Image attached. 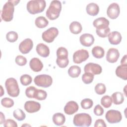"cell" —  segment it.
<instances>
[{"instance_id": "obj_20", "label": "cell", "mask_w": 127, "mask_h": 127, "mask_svg": "<svg viewBox=\"0 0 127 127\" xmlns=\"http://www.w3.org/2000/svg\"><path fill=\"white\" fill-rule=\"evenodd\" d=\"M37 54L42 57L46 58L49 56L50 49L49 47L43 43L38 44L36 48Z\"/></svg>"}, {"instance_id": "obj_15", "label": "cell", "mask_w": 127, "mask_h": 127, "mask_svg": "<svg viewBox=\"0 0 127 127\" xmlns=\"http://www.w3.org/2000/svg\"><path fill=\"white\" fill-rule=\"evenodd\" d=\"M93 36L89 33H84L81 35L79 38V41L82 45L85 47H90L94 42Z\"/></svg>"}, {"instance_id": "obj_33", "label": "cell", "mask_w": 127, "mask_h": 127, "mask_svg": "<svg viewBox=\"0 0 127 127\" xmlns=\"http://www.w3.org/2000/svg\"><path fill=\"white\" fill-rule=\"evenodd\" d=\"M94 75L89 72H85L82 76V80L84 83L88 84L91 83L94 79Z\"/></svg>"}, {"instance_id": "obj_18", "label": "cell", "mask_w": 127, "mask_h": 127, "mask_svg": "<svg viewBox=\"0 0 127 127\" xmlns=\"http://www.w3.org/2000/svg\"><path fill=\"white\" fill-rule=\"evenodd\" d=\"M108 40L111 44L117 45L119 44L122 41V35L118 31H113L108 35Z\"/></svg>"}, {"instance_id": "obj_31", "label": "cell", "mask_w": 127, "mask_h": 127, "mask_svg": "<svg viewBox=\"0 0 127 127\" xmlns=\"http://www.w3.org/2000/svg\"><path fill=\"white\" fill-rule=\"evenodd\" d=\"M13 117L17 120L22 121L24 120L26 118V115L25 113L20 109H17L13 111Z\"/></svg>"}, {"instance_id": "obj_29", "label": "cell", "mask_w": 127, "mask_h": 127, "mask_svg": "<svg viewBox=\"0 0 127 127\" xmlns=\"http://www.w3.org/2000/svg\"><path fill=\"white\" fill-rule=\"evenodd\" d=\"M47 96V92L42 89H36L34 96H33V98H35L38 100H44L46 99Z\"/></svg>"}, {"instance_id": "obj_19", "label": "cell", "mask_w": 127, "mask_h": 127, "mask_svg": "<svg viewBox=\"0 0 127 127\" xmlns=\"http://www.w3.org/2000/svg\"><path fill=\"white\" fill-rule=\"evenodd\" d=\"M30 68L34 72L40 71L43 67V64L39 59L37 58H32L29 62Z\"/></svg>"}, {"instance_id": "obj_47", "label": "cell", "mask_w": 127, "mask_h": 127, "mask_svg": "<svg viewBox=\"0 0 127 127\" xmlns=\"http://www.w3.org/2000/svg\"><path fill=\"white\" fill-rule=\"evenodd\" d=\"M5 117L2 112H0V124H2L5 122Z\"/></svg>"}, {"instance_id": "obj_34", "label": "cell", "mask_w": 127, "mask_h": 127, "mask_svg": "<svg viewBox=\"0 0 127 127\" xmlns=\"http://www.w3.org/2000/svg\"><path fill=\"white\" fill-rule=\"evenodd\" d=\"M20 83L24 86H27L32 81V77L28 74H23L20 77Z\"/></svg>"}, {"instance_id": "obj_46", "label": "cell", "mask_w": 127, "mask_h": 127, "mask_svg": "<svg viewBox=\"0 0 127 127\" xmlns=\"http://www.w3.org/2000/svg\"><path fill=\"white\" fill-rule=\"evenodd\" d=\"M121 64L127 65V55H125L122 59L121 61Z\"/></svg>"}, {"instance_id": "obj_1", "label": "cell", "mask_w": 127, "mask_h": 127, "mask_svg": "<svg viewBox=\"0 0 127 127\" xmlns=\"http://www.w3.org/2000/svg\"><path fill=\"white\" fill-rule=\"evenodd\" d=\"M20 0H8L3 6L1 12V18L5 22L11 21L13 18L14 6L17 5Z\"/></svg>"}, {"instance_id": "obj_35", "label": "cell", "mask_w": 127, "mask_h": 127, "mask_svg": "<svg viewBox=\"0 0 127 127\" xmlns=\"http://www.w3.org/2000/svg\"><path fill=\"white\" fill-rule=\"evenodd\" d=\"M80 105L82 108L84 109H89L93 106V102L89 98H85L81 101Z\"/></svg>"}, {"instance_id": "obj_23", "label": "cell", "mask_w": 127, "mask_h": 127, "mask_svg": "<svg viewBox=\"0 0 127 127\" xmlns=\"http://www.w3.org/2000/svg\"><path fill=\"white\" fill-rule=\"evenodd\" d=\"M52 120L55 125L61 126L65 123V117L64 115L61 113H56L53 116Z\"/></svg>"}, {"instance_id": "obj_36", "label": "cell", "mask_w": 127, "mask_h": 127, "mask_svg": "<svg viewBox=\"0 0 127 127\" xmlns=\"http://www.w3.org/2000/svg\"><path fill=\"white\" fill-rule=\"evenodd\" d=\"M18 38V34L15 31H9L6 35V40L9 42L13 43L16 41Z\"/></svg>"}, {"instance_id": "obj_42", "label": "cell", "mask_w": 127, "mask_h": 127, "mask_svg": "<svg viewBox=\"0 0 127 127\" xmlns=\"http://www.w3.org/2000/svg\"><path fill=\"white\" fill-rule=\"evenodd\" d=\"M36 89V88L33 86H30L28 87L25 90L26 96L29 98H33L34 94Z\"/></svg>"}, {"instance_id": "obj_13", "label": "cell", "mask_w": 127, "mask_h": 127, "mask_svg": "<svg viewBox=\"0 0 127 127\" xmlns=\"http://www.w3.org/2000/svg\"><path fill=\"white\" fill-rule=\"evenodd\" d=\"M24 109L29 113L37 112L41 109L40 104L34 101H27L24 104Z\"/></svg>"}, {"instance_id": "obj_7", "label": "cell", "mask_w": 127, "mask_h": 127, "mask_svg": "<svg viewBox=\"0 0 127 127\" xmlns=\"http://www.w3.org/2000/svg\"><path fill=\"white\" fill-rule=\"evenodd\" d=\"M105 118L108 123L110 124H116L121 121L122 116L121 113L118 110H110L106 113Z\"/></svg>"}, {"instance_id": "obj_39", "label": "cell", "mask_w": 127, "mask_h": 127, "mask_svg": "<svg viewBox=\"0 0 127 127\" xmlns=\"http://www.w3.org/2000/svg\"><path fill=\"white\" fill-rule=\"evenodd\" d=\"M110 32V29L108 27L105 29H96V32L97 35L101 38H105L108 36Z\"/></svg>"}, {"instance_id": "obj_43", "label": "cell", "mask_w": 127, "mask_h": 127, "mask_svg": "<svg viewBox=\"0 0 127 127\" xmlns=\"http://www.w3.org/2000/svg\"><path fill=\"white\" fill-rule=\"evenodd\" d=\"M3 126L4 127H17L18 126L15 121L9 119L5 121L3 123Z\"/></svg>"}, {"instance_id": "obj_44", "label": "cell", "mask_w": 127, "mask_h": 127, "mask_svg": "<svg viewBox=\"0 0 127 127\" xmlns=\"http://www.w3.org/2000/svg\"><path fill=\"white\" fill-rule=\"evenodd\" d=\"M93 111H94V114L97 116H102L104 113L103 108L99 104L97 105L95 107V108H94Z\"/></svg>"}, {"instance_id": "obj_12", "label": "cell", "mask_w": 127, "mask_h": 127, "mask_svg": "<svg viewBox=\"0 0 127 127\" xmlns=\"http://www.w3.org/2000/svg\"><path fill=\"white\" fill-rule=\"evenodd\" d=\"M33 43L30 38H26L22 41L19 45V50L23 54H26L32 49Z\"/></svg>"}, {"instance_id": "obj_4", "label": "cell", "mask_w": 127, "mask_h": 127, "mask_svg": "<svg viewBox=\"0 0 127 127\" xmlns=\"http://www.w3.org/2000/svg\"><path fill=\"white\" fill-rule=\"evenodd\" d=\"M5 86L7 94L11 97H17L20 92V89L17 80L13 78H7L5 82Z\"/></svg>"}, {"instance_id": "obj_25", "label": "cell", "mask_w": 127, "mask_h": 127, "mask_svg": "<svg viewBox=\"0 0 127 127\" xmlns=\"http://www.w3.org/2000/svg\"><path fill=\"white\" fill-rule=\"evenodd\" d=\"M92 54L94 57L97 59L102 58L105 55L104 49L99 46H95L92 49Z\"/></svg>"}, {"instance_id": "obj_16", "label": "cell", "mask_w": 127, "mask_h": 127, "mask_svg": "<svg viewBox=\"0 0 127 127\" xmlns=\"http://www.w3.org/2000/svg\"><path fill=\"white\" fill-rule=\"evenodd\" d=\"M78 105L76 102L74 101H70L66 104L64 110L66 114L70 115L76 113L78 111Z\"/></svg>"}, {"instance_id": "obj_3", "label": "cell", "mask_w": 127, "mask_h": 127, "mask_svg": "<svg viewBox=\"0 0 127 127\" xmlns=\"http://www.w3.org/2000/svg\"><path fill=\"white\" fill-rule=\"evenodd\" d=\"M46 6V2L44 0H30L27 3V10L32 14H35L43 12Z\"/></svg>"}, {"instance_id": "obj_48", "label": "cell", "mask_w": 127, "mask_h": 127, "mask_svg": "<svg viewBox=\"0 0 127 127\" xmlns=\"http://www.w3.org/2000/svg\"><path fill=\"white\" fill-rule=\"evenodd\" d=\"M0 89H1V93H0V96L1 97L3 96V94H4V91L3 90V88H2V86L1 85H0Z\"/></svg>"}, {"instance_id": "obj_22", "label": "cell", "mask_w": 127, "mask_h": 127, "mask_svg": "<svg viewBox=\"0 0 127 127\" xmlns=\"http://www.w3.org/2000/svg\"><path fill=\"white\" fill-rule=\"evenodd\" d=\"M87 14L91 16H96L99 12V7L95 3L91 2L88 4L86 7Z\"/></svg>"}, {"instance_id": "obj_8", "label": "cell", "mask_w": 127, "mask_h": 127, "mask_svg": "<svg viewBox=\"0 0 127 127\" xmlns=\"http://www.w3.org/2000/svg\"><path fill=\"white\" fill-rule=\"evenodd\" d=\"M59 34L58 29L54 27H51L45 31L42 34L43 40L47 43H52Z\"/></svg>"}, {"instance_id": "obj_9", "label": "cell", "mask_w": 127, "mask_h": 127, "mask_svg": "<svg viewBox=\"0 0 127 127\" xmlns=\"http://www.w3.org/2000/svg\"><path fill=\"white\" fill-rule=\"evenodd\" d=\"M89 57L88 52L84 49H80L75 52L73 55V61L74 63L79 64L87 60Z\"/></svg>"}, {"instance_id": "obj_24", "label": "cell", "mask_w": 127, "mask_h": 127, "mask_svg": "<svg viewBox=\"0 0 127 127\" xmlns=\"http://www.w3.org/2000/svg\"><path fill=\"white\" fill-rule=\"evenodd\" d=\"M69 28L70 31L74 34H78L80 33L82 30L81 24L78 21L72 22L70 24Z\"/></svg>"}, {"instance_id": "obj_26", "label": "cell", "mask_w": 127, "mask_h": 127, "mask_svg": "<svg viewBox=\"0 0 127 127\" xmlns=\"http://www.w3.org/2000/svg\"><path fill=\"white\" fill-rule=\"evenodd\" d=\"M81 72V68L77 65H72L68 69V74L72 78L78 77Z\"/></svg>"}, {"instance_id": "obj_5", "label": "cell", "mask_w": 127, "mask_h": 127, "mask_svg": "<svg viewBox=\"0 0 127 127\" xmlns=\"http://www.w3.org/2000/svg\"><path fill=\"white\" fill-rule=\"evenodd\" d=\"M91 123V117L87 113H78L73 117V123L76 127H89Z\"/></svg>"}, {"instance_id": "obj_37", "label": "cell", "mask_w": 127, "mask_h": 127, "mask_svg": "<svg viewBox=\"0 0 127 127\" xmlns=\"http://www.w3.org/2000/svg\"><path fill=\"white\" fill-rule=\"evenodd\" d=\"M94 90L97 94L102 95L106 92V87L104 84L102 83H99L95 86Z\"/></svg>"}, {"instance_id": "obj_30", "label": "cell", "mask_w": 127, "mask_h": 127, "mask_svg": "<svg viewBox=\"0 0 127 127\" xmlns=\"http://www.w3.org/2000/svg\"><path fill=\"white\" fill-rule=\"evenodd\" d=\"M57 57L58 59H66L68 58V51L67 50L63 47L59 48L56 52Z\"/></svg>"}, {"instance_id": "obj_27", "label": "cell", "mask_w": 127, "mask_h": 127, "mask_svg": "<svg viewBox=\"0 0 127 127\" xmlns=\"http://www.w3.org/2000/svg\"><path fill=\"white\" fill-rule=\"evenodd\" d=\"M112 101L115 105H120L124 101V96L123 94L120 92H114L112 95Z\"/></svg>"}, {"instance_id": "obj_49", "label": "cell", "mask_w": 127, "mask_h": 127, "mask_svg": "<svg viewBox=\"0 0 127 127\" xmlns=\"http://www.w3.org/2000/svg\"><path fill=\"white\" fill-rule=\"evenodd\" d=\"M29 126V127H30V125H22V127H23V126Z\"/></svg>"}, {"instance_id": "obj_28", "label": "cell", "mask_w": 127, "mask_h": 127, "mask_svg": "<svg viewBox=\"0 0 127 127\" xmlns=\"http://www.w3.org/2000/svg\"><path fill=\"white\" fill-rule=\"evenodd\" d=\"M35 25L39 28H44L48 26V20L44 16L37 17L35 20Z\"/></svg>"}, {"instance_id": "obj_11", "label": "cell", "mask_w": 127, "mask_h": 127, "mask_svg": "<svg viewBox=\"0 0 127 127\" xmlns=\"http://www.w3.org/2000/svg\"><path fill=\"white\" fill-rule=\"evenodd\" d=\"M85 72H89L93 75L100 74L102 71V68L98 64L93 63H89L84 67Z\"/></svg>"}, {"instance_id": "obj_2", "label": "cell", "mask_w": 127, "mask_h": 127, "mask_svg": "<svg viewBox=\"0 0 127 127\" xmlns=\"http://www.w3.org/2000/svg\"><path fill=\"white\" fill-rule=\"evenodd\" d=\"M62 10V3L60 1L54 0L51 2L46 15L50 20H55L58 18Z\"/></svg>"}, {"instance_id": "obj_32", "label": "cell", "mask_w": 127, "mask_h": 127, "mask_svg": "<svg viewBox=\"0 0 127 127\" xmlns=\"http://www.w3.org/2000/svg\"><path fill=\"white\" fill-rule=\"evenodd\" d=\"M101 104L105 108L110 107L112 104V98L108 95L104 96L101 99Z\"/></svg>"}, {"instance_id": "obj_41", "label": "cell", "mask_w": 127, "mask_h": 127, "mask_svg": "<svg viewBox=\"0 0 127 127\" xmlns=\"http://www.w3.org/2000/svg\"><path fill=\"white\" fill-rule=\"evenodd\" d=\"M15 62L17 64L20 66L25 65L27 63V59L24 56L21 55L17 56L15 59Z\"/></svg>"}, {"instance_id": "obj_6", "label": "cell", "mask_w": 127, "mask_h": 127, "mask_svg": "<svg viewBox=\"0 0 127 127\" xmlns=\"http://www.w3.org/2000/svg\"><path fill=\"white\" fill-rule=\"evenodd\" d=\"M34 82L38 86L47 88L52 84L53 79L49 75L45 74H40L34 78Z\"/></svg>"}, {"instance_id": "obj_21", "label": "cell", "mask_w": 127, "mask_h": 127, "mask_svg": "<svg viewBox=\"0 0 127 127\" xmlns=\"http://www.w3.org/2000/svg\"><path fill=\"white\" fill-rule=\"evenodd\" d=\"M116 75L124 80H127V65L121 64L116 69Z\"/></svg>"}, {"instance_id": "obj_38", "label": "cell", "mask_w": 127, "mask_h": 127, "mask_svg": "<svg viewBox=\"0 0 127 127\" xmlns=\"http://www.w3.org/2000/svg\"><path fill=\"white\" fill-rule=\"evenodd\" d=\"M14 104L13 100L9 98L5 97L1 100V105L5 108H11L14 105Z\"/></svg>"}, {"instance_id": "obj_45", "label": "cell", "mask_w": 127, "mask_h": 127, "mask_svg": "<svg viewBox=\"0 0 127 127\" xmlns=\"http://www.w3.org/2000/svg\"><path fill=\"white\" fill-rule=\"evenodd\" d=\"M95 127H106L107 125L105 122V121L101 119H98L97 120L94 124Z\"/></svg>"}, {"instance_id": "obj_10", "label": "cell", "mask_w": 127, "mask_h": 127, "mask_svg": "<svg viewBox=\"0 0 127 127\" xmlns=\"http://www.w3.org/2000/svg\"><path fill=\"white\" fill-rule=\"evenodd\" d=\"M120 13V8L119 5L117 3H112L107 8V14L108 16L112 19L117 18L119 16Z\"/></svg>"}, {"instance_id": "obj_17", "label": "cell", "mask_w": 127, "mask_h": 127, "mask_svg": "<svg viewBox=\"0 0 127 127\" xmlns=\"http://www.w3.org/2000/svg\"><path fill=\"white\" fill-rule=\"evenodd\" d=\"M109 21L104 17L97 18L93 22V25L96 28V29L106 28L109 27Z\"/></svg>"}, {"instance_id": "obj_14", "label": "cell", "mask_w": 127, "mask_h": 127, "mask_svg": "<svg viewBox=\"0 0 127 127\" xmlns=\"http://www.w3.org/2000/svg\"><path fill=\"white\" fill-rule=\"evenodd\" d=\"M120 57V53L116 48H110L108 50L106 54V60L110 63H114L117 62Z\"/></svg>"}, {"instance_id": "obj_40", "label": "cell", "mask_w": 127, "mask_h": 127, "mask_svg": "<svg viewBox=\"0 0 127 127\" xmlns=\"http://www.w3.org/2000/svg\"><path fill=\"white\" fill-rule=\"evenodd\" d=\"M56 63L60 67L65 68L68 65L69 63V60L68 58L63 59L57 58L56 60Z\"/></svg>"}]
</instances>
